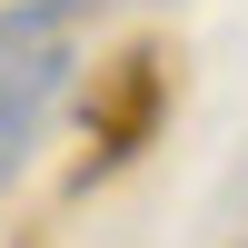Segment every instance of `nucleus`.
<instances>
[{"mask_svg": "<svg viewBox=\"0 0 248 248\" xmlns=\"http://www.w3.org/2000/svg\"><path fill=\"white\" fill-rule=\"evenodd\" d=\"M60 79H70L60 50H10V70H0V189H10V169L30 159V139H40V119H50Z\"/></svg>", "mask_w": 248, "mask_h": 248, "instance_id": "1", "label": "nucleus"}, {"mask_svg": "<svg viewBox=\"0 0 248 248\" xmlns=\"http://www.w3.org/2000/svg\"><path fill=\"white\" fill-rule=\"evenodd\" d=\"M70 10H90V0H30V10H10V20H0V60H10V50H30V40L50 30V20H70Z\"/></svg>", "mask_w": 248, "mask_h": 248, "instance_id": "2", "label": "nucleus"}]
</instances>
